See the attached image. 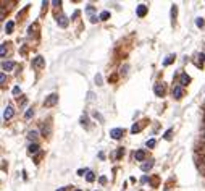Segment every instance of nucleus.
Returning a JSON list of instances; mask_svg holds the SVG:
<instances>
[{
	"instance_id": "obj_12",
	"label": "nucleus",
	"mask_w": 205,
	"mask_h": 191,
	"mask_svg": "<svg viewBox=\"0 0 205 191\" xmlns=\"http://www.w3.org/2000/svg\"><path fill=\"white\" fill-rule=\"evenodd\" d=\"M39 144H36V142H32V144H29V147H28V152L29 154H37L39 152Z\"/></svg>"
},
{
	"instance_id": "obj_35",
	"label": "nucleus",
	"mask_w": 205,
	"mask_h": 191,
	"mask_svg": "<svg viewBox=\"0 0 205 191\" xmlns=\"http://www.w3.org/2000/svg\"><path fill=\"white\" fill-rule=\"evenodd\" d=\"M204 138H205V131H204Z\"/></svg>"
},
{
	"instance_id": "obj_4",
	"label": "nucleus",
	"mask_w": 205,
	"mask_h": 191,
	"mask_svg": "<svg viewBox=\"0 0 205 191\" xmlns=\"http://www.w3.org/2000/svg\"><path fill=\"white\" fill-rule=\"evenodd\" d=\"M189 83H191V76H189L188 73H183V75H181V78H179V86L184 87V86H188Z\"/></svg>"
},
{
	"instance_id": "obj_9",
	"label": "nucleus",
	"mask_w": 205,
	"mask_h": 191,
	"mask_svg": "<svg viewBox=\"0 0 205 191\" xmlns=\"http://www.w3.org/2000/svg\"><path fill=\"white\" fill-rule=\"evenodd\" d=\"M15 68V62H3L2 63V70L3 71H10V70Z\"/></svg>"
},
{
	"instance_id": "obj_31",
	"label": "nucleus",
	"mask_w": 205,
	"mask_h": 191,
	"mask_svg": "<svg viewBox=\"0 0 205 191\" xmlns=\"http://www.w3.org/2000/svg\"><path fill=\"white\" fill-rule=\"evenodd\" d=\"M100 183H102V185L107 183V177H100Z\"/></svg>"
},
{
	"instance_id": "obj_25",
	"label": "nucleus",
	"mask_w": 205,
	"mask_h": 191,
	"mask_svg": "<svg viewBox=\"0 0 205 191\" xmlns=\"http://www.w3.org/2000/svg\"><path fill=\"white\" fill-rule=\"evenodd\" d=\"M18 94H21V89H20V86H15L13 87V96H18Z\"/></svg>"
},
{
	"instance_id": "obj_3",
	"label": "nucleus",
	"mask_w": 205,
	"mask_h": 191,
	"mask_svg": "<svg viewBox=\"0 0 205 191\" xmlns=\"http://www.w3.org/2000/svg\"><path fill=\"white\" fill-rule=\"evenodd\" d=\"M183 94H184L183 86H174V89H173V97L174 99H178V101H179V99L183 97Z\"/></svg>"
},
{
	"instance_id": "obj_30",
	"label": "nucleus",
	"mask_w": 205,
	"mask_h": 191,
	"mask_svg": "<svg viewBox=\"0 0 205 191\" xmlns=\"http://www.w3.org/2000/svg\"><path fill=\"white\" fill-rule=\"evenodd\" d=\"M199 58H200V62H205V54H199Z\"/></svg>"
},
{
	"instance_id": "obj_21",
	"label": "nucleus",
	"mask_w": 205,
	"mask_h": 191,
	"mask_svg": "<svg viewBox=\"0 0 205 191\" xmlns=\"http://www.w3.org/2000/svg\"><path fill=\"white\" fill-rule=\"evenodd\" d=\"M171 136H173V130H168V131L163 135V138L167 139V141H170V139H171Z\"/></svg>"
},
{
	"instance_id": "obj_7",
	"label": "nucleus",
	"mask_w": 205,
	"mask_h": 191,
	"mask_svg": "<svg viewBox=\"0 0 205 191\" xmlns=\"http://www.w3.org/2000/svg\"><path fill=\"white\" fill-rule=\"evenodd\" d=\"M13 113H15L13 107L8 105V107H5V110H3V118H5V120H10V118L13 117Z\"/></svg>"
},
{
	"instance_id": "obj_24",
	"label": "nucleus",
	"mask_w": 205,
	"mask_h": 191,
	"mask_svg": "<svg viewBox=\"0 0 205 191\" xmlns=\"http://www.w3.org/2000/svg\"><path fill=\"white\" fill-rule=\"evenodd\" d=\"M7 44H2V47H0V55L5 57V52H7V47H5Z\"/></svg>"
},
{
	"instance_id": "obj_6",
	"label": "nucleus",
	"mask_w": 205,
	"mask_h": 191,
	"mask_svg": "<svg viewBox=\"0 0 205 191\" xmlns=\"http://www.w3.org/2000/svg\"><path fill=\"white\" fill-rule=\"evenodd\" d=\"M153 91H155V94L158 96V97H162V96L165 94V86L162 83H157L155 87H153Z\"/></svg>"
},
{
	"instance_id": "obj_11",
	"label": "nucleus",
	"mask_w": 205,
	"mask_h": 191,
	"mask_svg": "<svg viewBox=\"0 0 205 191\" xmlns=\"http://www.w3.org/2000/svg\"><path fill=\"white\" fill-rule=\"evenodd\" d=\"M153 167V160H146V162L142 164V165H141V168H142L144 172H149L150 168H152Z\"/></svg>"
},
{
	"instance_id": "obj_20",
	"label": "nucleus",
	"mask_w": 205,
	"mask_h": 191,
	"mask_svg": "<svg viewBox=\"0 0 205 191\" xmlns=\"http://www.w3.org/2000/svg\"><path fill=\"white\" fill-rule=\"evenodd\" d=\"M32 115H34V110H32V109H28V110H26V113H24V118H26V120H29Z\"/></svg>"
},
{
	"instance_id": "obj_29",
	"label": "nucleus",
	"mask_w": 205,
	"mask_h": 191,
	"mask_svg": "<svg viewBox=\"0 0 205 191\" xmlns=\"http://www.w3.org/2000/svg\"><path fill=\"white\" fill-rule=\"evenodd\" d=\"M123 152H125V151H123V147H120V149H118V152H116V159H120V157L123 156Z\"/></svg>"
},
{
	"instance_id": "obj_23",
	"label": "nucleus",
	"mask_w": 205,
	"mask_h": 191,
	"mask_svg": "<svg viewBox=\"0 0 205 191\" xmlns=\"http://www.w3.org/2000/svg\"><path fill=\"white\" fill-rule=\"evenodd\" d=\"M195 25H197V26H199V28H202V26H204V25H205V21H204V20H202V18H197V20H195Z\"/></svg>"
},
{
	"instance_id": "obj_18",
	"label": "nucleus",
	"mask_w": 205,
	"mask_h": 191,
	"mask_svg": "<svg viewBox=\"0 0 205 191\" xmlns=\"http://www.w3.org/2000/svg\"><path fill=\"white\" fill-rule=\"evenodd\" d=\"M108 18H110V13H108V11H102L100 16H99V20L105 21V20H108Z\"/></svg>"
},
{
	"instance_id": "obj_13",
	"label": "nucleus",
	"mask_w": 205,
	"mask_h": 191,
	"mask_svg": "<svg viewBox=\"0 0 205 191\" xmlns=\"http://www.w3.org/2000/svg\"><path fill=\"white\" fill-rule=\"evenodd\" d=\"M134 157H136V160H144V159H146V151H144V149L136 151Z\"/></svg>"
},
{
	"instance_id": "obj_1",
	"label": "nucleus",
	"mask_w": 205,
	"mask_h": 191,
	"mask_svg": "<svg viewBox=\"0 0 205 191\" xmlns=\"http://www.w3.org/2000/svg\"><path fill=\"white\" fill-rule=\"evenodd\" d=\"M57 102H58V94H50L49 97L45 99L44 105H45V107H53Z\"/></svg>"
},
{
	"instance_id": "obj_32",
	"label": "nucleus",
	"mask_w": 205,
	"mask_h": 191,
	"mask_svg": "<svg viewBox=\"0 0 205 191\" xmlns=\"http://www.w3.org/2000/svg\"><path fill=\"white\" fill-rule=\"evenodd\" d=\"M81 123H83V125H86V123H87V118L83 117V118H81Z\"/></svg>"
},
{
	"instance_id": "obj_5",
	"label": "nucleus",
	"mask_w": 205,
	"mask_h": 191,
	"mask_svg": "<svg viewBox=\"0 0 205 191\" xmlns=\"http://www.w3.org/2000/svg\"><path fill=\"white\" fill-rule=\"evenodd\" d=\"M44 65H45V58H42V57H36V58L32 60V66H34V68H42Z\"/></svg>"
},
{
	"instance_id": "obj_2",
	"label": "nucleus",
	"mask_w": 205,
	"mask_h": 191,
	"mask_svg": "<svg viewBox=\"0 0 205 191\" xmlns=\"http://www.w3.org/2000/svg\"><path fill=\"white\" fill-rule=\"evenodd\" d=\"M123 135H125V130H123V128H113V130H110V136L113 139L123 138Z\"/></svg>"
},
{
	"instance_id": "obj_27",
	"label": "nucleus",
	"mask_w": 205,
	"mask_h": 191,
	"mask_svg": "<svg viewBox=\"0 0 205 191\" xmlns=\"http://www.w3.org/2000/svg\"><path fill=\"white\" fill-rule=\"evenodd\" d=\"M5 81H7V76H5V73H2V76H0V84L3 86V84H5Z\"/></svg>"
},
{
	"instance_id": "obj_14",
	"label": "nucleus",
	"mask_w": 205,
	"mask_h": 191,
	"mask_svg": "<svg viewBox=\"0 0 205 191\" xmlns=\"http://www.w3.org/2000/svg\"><path fill=\"white\" fill-rule=\"evenodd\" d=\"M37 136H39V133L36 131V130H31V131L28 133V139H29V141H36Z\"/></svg>"
},
{
	"instance_id": "obj_34",
	"label": "nucleus",
	"mask_w": 205,
	"mask_h": 191,
	"mask_svg": "<svg viewBox=\"0 0 205 191\" xmlns=\"http://www.w3.org/2000/svg\"><path fill=\"white\" fill-rule=\"evenodd\" d=\"M57 191H66V188H60V190H57Z\"/></svg>"
},
{
	"instance_id": "obj_16",
	"label": "nucleus",
	"mask_w": 205,
	"mask_h": 191,
	"mask_svg": "<svg viewBox=\"0 0 205 191\" xmlns=\"http://www.w3.org/2000/svg\"><path fill=\"white\" fill-rule=\"evenodd\" d=\"M86 173H87V175H86V180H87V181H89V183H92V181H94V180H95V175H94V173H92V172H90V170H87V172H86Z\"/></svg>"
},
{
	"instance_id": "obj_26",
	"label": "nucleus",
	"mask_w": 205,
	"mask_h": 191,
	"mask_svg": "<svg viewBox=\"0 0 205 191\" xmlns=\"http://www.w3.org/2000/svg\"><path fill=\"white\" fill-rule=\"evenodd\" d=\"M155 146V139H149L147 141V147H153Z\"/></svg>"
},
{
	"instance_id": "obj_36",
	"label": "nucleus",
	"mask_w": 205,
	"mask_h": 191,
	"mask_svg": "<svg viewBox=\"0 0 205 191\" xmlns=\"http://www.w3.org/2000/svg\"><path fill=\"white\" fill-rule=\"evenodd\" d=\"M76 191H81V190H76Z\"/></svg>"
},
{
	"instance_id": "obj_22",
	"label": "nucleus",
	"mask_w": 205,
	"mask_h": 191,
	"mask_svg": "<svg viewBox=\"0 0 205 191\" xmlns=\"http://www.w3.org/2000/svg\"><path fill=\"white\" fill-rule=\"evenodd\" d=\"M176 13H178V7H176V5H173V8H171V18H173V23H174V18H176Z\"/></svg>"
},
{
	"instance_id": "obj_28",
	"label": "nucleus",
	"mask_w": 205,
	"mask_h": 191,
	"mask_svg": "<svg viewBox=\"0 0 205 191\" xmlns=\"http://www.w3.org/2000/svg\"><path fill=\"white\" fill-rule=\"evenodd\" d=\"M95 83H97L99 86H102V76H100V75H97V76H95Z\"/></svg>"
},
{
	"instance_id": "obj_15",
	"label": "nucleus",
	"mask_w": 205,
	"mask_h": 191,
	"mask_svg": "<svg viewBox=\"0 0 205 191\" xmlns=\"http://www.w3.org/2000/svg\"><path fill=\"white\" fill-rule=\"evenodd\" d=\"M141 130H142V125H139V123H134V125H132V128H131V133H132V135H136V133H139Z\"/></svg>"
},
{
	"instance_id": "obj_8",
	"label": "nucleus",
	"mask_w": 205,
	"mask_h": 191,
	"mask_svg": "<svg viewBox=\"0 0 205 191\" xmlns=\"http://www.w3.org/2000/svg\"><path fill=\"white\" fill-rule=\"evenodd\" d=\"M57 23H58V26H60V28H66L70 21H68V18H66L65 15H62V16H60L58 20H57Z\"/></svg>"
},
{
	"instance_id": "obj_19",
	"label": "nucleus",
	"mask_w": 205,
	"mask_h": 191,
	"mask_svg": "<svg viewBox=\"0 0 205 191\" xmlns=\"http://www.w3.org/2000/svg\"><path fill=\"white\" fill-rule=\"evenodd\" d=\"M173 60H174V55H168V57H167V58H165V62H163V65H165V66H168V65H170V63H171V62H173Z\"/></svg>"
},
{
	"instance_id": "obj_33",
	"label": "nucleus",
	"mask_w": 205,
	"mask_h": 191,
	"mask_svg": "<svg viewBox=\"0 0 205 191\" xmlns=\"http://www.w3.org/2000/svg\"><path fill=\"white\" fill-rule=\"evenodd\" d=\"M126 70H128V65H126L125 68H121V73H123V75H126Z\"/></svg>"
},
{
	"instance_id": "obj_10",
	"label": "nucleus",
	"mask_w": 205,
	"mask_h": 191,
	"mask_svg": "<svg viewBox=\"0 0 205 191\" xmlns=\"http://www.w3.org/2000/svg\"><path fill=\"white\" fill-rule=\"evenodd\" d=\"M136 13H137V16H139V18L146 16V13H147V7H146V5H139V7H137V11H136Z\"/></svg>"
},
{
	"instance_id": "obj_37",
	"label": "nucleus",
	"mask_w": 205,
	"mask_h": 191,
	"mask_svg": "<svg viewBox=\"0 0 205 191\" xmlns=\"http://www.w3.org/2000/svg\"><path fill=\"white\" fill-rule=\"evenodd\" d=\"M204 149H205V146H204Z\"/></svg>"
},
{
	"instance_id": "obj_17",
	"label": "nucleus",
	"mask_w": 205,
	"mask_h": 191,
	"mask_svg": "<svg viewBox=\"0 0 205 191\" xmlns=\"http://www.w3.org/2000/svg\"><path fill=\"white\" fill-rule=\"evenodd\" d=\"M13 28H15V23H13V21H8L7 26H5V31H7V32H13Z\"/></svg>"
}]
</instances>
